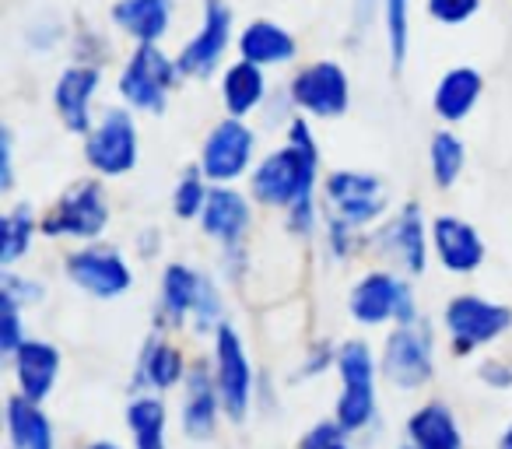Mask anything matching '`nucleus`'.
I'll use <instances>...</instances> for the list:
<instances>
[{
    "instance_id": "f257e3e1",
    "label": "nucleus",
    "mask_w": 512,
    "mask_h": 449,
    "mask_svg": "<svg viewBox=\"0 0 512 449\" xmlns=\"http://www.w3.org/2000/svg\"><path fill=\"white\" fill-rule=\"evenodd\" d=\"M316 183H320V148H302V144L285 141L253 165L249 197L264 207L288 211L295 200L316 197Z\"/></svg>"
},
{
    "instance_id": "f03ea898",
    "label": "nucleus",
    "mask_w": 512,
    "mask_h": 449,
    "mask_svg": "<svg viewBox=\"0 0 512 449\" xmlns=\"http://www.w3.org/2000/svg\"><path fill=\"white\" fill-rule=\"evenodd\" d=\"M113 207L102 186V176L74 179L39 218V229L46 239H74V243H99L106 236Z\"/></svg>"
},
{
    "instance_id": "7ed1b4c3",
    "label": "nucleus",
    "mask_w": 512,
    "mask_h": 449,
    "mask_svg": "<svg viewBox=\"0 0 512 449\" xmlns=\"http://www.w3.org/2000/svg\"><path fill=\"white\" fill-rule=\"evenodd\" d=\"M179 81L183 74H179L176 57H169L158 43H144L134 46V53L123 60L116 92H120L123 106H130L134 113L162 116Z\"/></svg>"
},
{
    "instance_id": "20e7f679",
    "label": "nucleus",
    "mask_w": 512,
    "mask_h": 449,
    "mask_svg": "<svg viewBox=\"0 0 512 449\" xmlns=\"http://www.w3.org/2000/svg\"><path fill=\"white\" fill-rule=\"evenodd\" d=\"M85 162L95 176L123 179L141 162V130H137L134 109L109 106L95 116L92 130L85 134Z\"/></svg>"
},
{
    "instance_id": "39448f33",
    "label": "nucleus",
    "mask_w": 512,
    "mask_h": 449,
    "mask_svg": "<svg viewBox=\"0 0 512 449\" xmlns=\"http://www.w3.org/2000/svg\"><path fill=\"white\" fill-rule=\"evenodd\" d=\"M235 11L228 0H200V29L176 53L179 74L186 81H207L221 71L228 50L235 46Z\"/></svg>"
},
{
    "instance_id": "423d86ee",
    "label": "nucleus",
    "mask_w": 512,
    "mask_h": 449,
    "mask_svg": "<svg viewBox=\"0 0 512 449\" xmlns=\"http://www.w3.org/2000/svg\"><path fill=\"white\" fill-rule=\"evenodd\" d=\"M379 372L397 390H421L435 376V334L428 320L397 323L383 341Z\"/></svg>"
},
{
    "instance_id": "0eeeda50",
    "label": "nucleus",
    "mask_w": 512,
    "mask_h": 449,
    "mask_svg": "<svg viewBox=\"0 0 512 449\" xmlns=\"http://www.w3.org/2000/svg\"><path fill=\"white\" fill-rule=\"evenodd\" d=\"M372 250L407 278L425 274L428 250H432V225L425 221L421 204L407 200L393 214H386L383 225H376V232H372Z\"/></svg>"
},
{
    "instance_id": "6e6552de",
    "label": "nucleus",
    "mask_w": 512,
    "mask_h": 449,
    "mask_svg": "<svg viewBox=\"0 0 512 449\" xmlns=\"http://www.w3.org/2000/svg\"><path fill=\"white\" fill-rule=\"evenodd\" d=\"M407 274L393 271V267H379L355 281L348 295L351 320L362 327H383V323H411L418 320V306H414L411 281Z\"/></svg>"
},
{
    "instance_id": "1a4fd4ad",
    "label": "nucleus",
    "mask_w": 512,
    "mask_h": 449,
    "mask_svg": "<svg viewBox=\"0 0 512 449\" xmlns=\"http://www.w3.org/2000/svg\"><path fill=\"white\" fill-rule=\"evenodd\" d=\"M288 95H292L295 113L309 116V120H337L348 113L351 106V78L348 67L341 60H309L288 81Z\"/></svg>"
},
{
    "instance_id": "9d476101",
    "label": "nucleus",
    "mask_w": 512,
    "mask_h": 449,
    "mask_svg": "<svg viewBox=\"0 0 512 449\" xmlns=\"http://www.w3.org/2000/svg\"><path fill=\"white\" fill-rule=\"evenodd\" d=\"M211 372L214 383L221 393V407H225L228 421H246L249 407L256 397V376H253V362L246 355V344H242L239 330L232 323H221L214 330V351H211Z\"/></svg>"
},
{
    "instance_id": "9b49d317",
    "label": "nucleus",
    "mask_w": 512,
    "mask_h": 449,
    "mask_svg": "<svg viewBox=\"0 0 512 449\" xmlns=\"http://www.w3.org/2000/svg\"><path fill=\"white\" fill-rule=\"evenodd\" d=\"M323 204L327 214H341L358 229H369L390 211V193L376 172L362 169H334L323 176Z\"/></svg>"
},
{
    "instance_id": "f8f14e48",
    "label": "nucleus",
    "mask_w": 512,
    "mask_h": 449,
    "mask_svg": "<svg viewBox=\"0 0 512 449\" xmlns=\"http://www.w3.org/2000/svg\"><path fill=\"white\" fill-rule=\"evenodd\" d=\"M442 323H446L456 355H474L477 348H488L502 334H509L512 309L484 295H456L442 309Z\"/></svg>"
},
{
    "instance_id": "ddd939ff",
    "label": "nucleus",
    "mask_w": 512,
    "mask_h": 449,
    "mask_svg": "<svg viewBox=\"0 0 512 449\" xmlns=\"http://www.w3.org/2000/svg\"><path fill=\"white\" fill-rule=\"evenodd\" d=\"M256 165V130L242 116H221L200 144V169L211 183H239Z\"/></svg>"
},
{
    "instance_id": "4468645a",
    "label": "nucleus",
    "mask_w": 512,
    "mask_h": 449,
    "mask_svg": "<svg viewBox=\"0 0 512 449\" xmlns=\"http://www.w3.org/2000/svg\"><path fill=\"white\" fill-rule=\"evenodd\" d=\"M64 274L78 292L92 299H120L134 288V271L116 246L85 243L81 250L67 253Z\"/></svg>"
},
{
    "instance_id": "2eb2a0df",
    "label": "nucleus",
    "mask_w": 512,
    "mask_h": 449,
    "mask_svg": "<svg viewBox=\"0 0 512 449\" xmlns=\"http://www.w3.org/2000/svg\"><path fill=\"white\" fill-rule=\"evenodd\" d=\"M102 88V67L99 64H85V60H74L53 81V113L64 123L67 134L85 137L95 123V99H99Z\"/></svg>"
},
{
    "instance_id": "dca6fc26",
    "label": "nucleus",
    "mask_w": 512,
    "mask_h": 449,
    "mask_svg": "<svg viewBox=\"0 0 512 449\" xmlns=\"http://www.w3.org/2000/svg\"><path fill=\"white\" fill-rule=\"evenodd\" d=\"M197 225L221 250H235L246 243L249 229H253V204L246 193L235 190V183H214Z\"/></svg>"
},
{
    "instance_id": "f3484780",
    "label": "nucleus",
    "mask_w": 512,
    "mask_h": 449,
    "mask_svg": "<svg viewBox=\"0 0 512 449\" xmlns=\"http://www.w3.org/2000/svg\"><path fill=\"white\" fill-rule=\"evenodd\" d=\"M432 253L449 274H474L484 264V239L460 214H439L432 221Z\"/></svg>"
},
{
    "instance_id": "a211bd4d",
    "label": "nucleus",
    "mask_w": 512,
    "mask_h": 449,
    "mask_svg": "<svg viewBox=\"0 0 512 449\" xmlns=\"http://www.w3.org/2000/svg\"><path fill=\"white\" fill-rule=\"evenodd\" d=\"M221 393L218 383H214V372L211 365L197 362L190 365L183 379V432L186 439H211L218 432V418H221Z\"/></svg>"
},
{
    "instance_id": "6ab92c4d",
    "label": "nucleus",
    "mask_w": 512,
    "mask_h": 449,
    "mask_svg": "<svg viewBox=\"0 0 512 449\" xmlns=\"http://www.w3.org/2000/svg\"><path fill=\"white\" fill-rule=\"evenodd\" d=\"M109 22L134 46L162 43L176 22V0H113Z\"/></svg>"
},
{
    "instance_id": "aec40b11",
    "label": "nucleus",
    "mask_w": 512,
    "mask_h": 449,
    "mask_svg": "<svg viewBox=\"0 0 512 449\" xmlns=\"http://www.w3.org/2000/svg\"><path fill=\"white\" fill-rule=\"evenodd\" d=\"M218 95L221 106H225L228 116H253L267 106L271 99V81H267V67L253 64V60H235L221 71L218 81Z\"/></svg>"
},
{
    "instance_id": "412c9836",
    "label": "nucleus",
    "mask_w": 512,
    "mask_h": 449,
    "mask_svg": "<svg viewBox=\"0 0 512 449\" xmlns=\"http://www.w3.org/2000/svg\"><path fill=\"white\" fill-rule=\"evenodd\" d=\"M235 50L242 60H253L260 67H285L299 57V39L274 18H253L239 29Z\"/></svg>"
},
{
    "instance_id": "4be33fe9",
    "label": "nucleus",
    "mask_w": 512,
    "mask_h": 449,
    "mask_svg": "<svg viewBox=\"0 0 512 449\" xmlns=\"http://www.w3.org/2000/svg\"><path fill=\"white\" fill-rule=\"evenodd\" d=\"M484 95V74L477 67H449L439 81H435V92H432V109L446 127H456L463 123L470 113L477 109Z\"/></svg>"
},
{
    "instance_id": "5701e85b",
    "label": "nucleus",
    "mask_w": 512,
    "mask_h": 449,
    "mask_svg": "<svg viewBox=\"0 0 512 449\" xmlns=\"http://www.w3.org/2000/svg\"><path fill=\"white\" fill-rule=\"evenodd\" d=\"M186 372H190V365H186L183 351L165 337L151 334L148 344L141 348V358H137L134 386H141L137 393H165L183 386Z\"/></svg>"
},
{
    "instance_id": "b1692460",
    "label": "nucleus",
    "mask_w": 512,
    "mask_h": 449,
    "mask_svg": "<svg viewBox=\"0 0 512 449\" xmlns=\"http://www.w3.org/2000/svg\"><path fill=\"white\" fill-rule=\"evenodd\" d=\"M11 369H15V379H18V393H25L29 400L43 404L60 379V351L53 348L50 341H32L29 337V341L15 351V358H11Z\"/></svg>"
},
{
    "instance_id": "393cba45",
    "label": "nucleus",
    "mask_w": 512,
    "mask_h": 449,
    "mask_svg": "<svg viewBox=\"0 0 512 449\" xmlns=\"http://www.w3.org/2000/svg\"><path fill=\"white\" fill-rule=\"evenodd\" d=\"M400 449H463V432L456 425V414L439 400L421 404L407 418Z\"/></svg>"
},
{
    "instance_id": "a878e982",
    "label": "nucleus",
    "mask_w": 512,
    "mask_h": 449,
    "mask_svg": "<svg viewBox=\"0 0 512 449\" xmlns=\"http://www.w3.org/2000/svg\"><path fill=\"white\" fill-rule=\"evenodd\" d=\"M204 274L190 264H169L158 285V327H179L193 316Z\"/></svg>"
},
{
    "instance_id": "bb28decb",
    "label": "nucleus",
    "mask_w": 512,
    "mask_h": 449,
    "mask_svg": "<svg viewBox=\"0 0 512 449\" xmlns=\"http://www.w3.org/2000/svg\"><path fill=\"white\" fill-rule=\"evenodd\" d=\"M4 421H8L11 449H57V435H53V425L39 400L11 393L4 404Z\"/></svg>"
},
{
    "instance_id": "cd10ccee",
    "label": "nucleus",
    "mask_w": 512,
    "mask_h": 449,
    "mask_svg": "<svg viewBox=\"0 0 512 449\" xmlns=\"http://www.w3.org/2000/svg\"><path fill=\"white\" fill-rule=\"evenodd\" d=\"M127 428L134 449H169V411L155 393H134L127 404Z\"/></svg>"
},
{
    "instance_id": "c85d7f7f",
    "label": "nucleus",
    "mask_w": 512,
    "mask_h": 449,
    "mask_svg": "<svg viewBox=\"0 0 512 449\" xmlns=\"http://www.w3.org/2000/svg\"><path fill=\"white\" fill-rule=\"evenodd\" d=\"M39 232L43 229H39L36 211H32V204H25V200L0 214V271H4V267H15L18 260L32 250Z\"/></svg>"
},
{
    "instance_id": "c756f323",
    "label": "nucleus",
    "mask_w": 512,
    "mask_h": 449,
    "mask_svg": "<svg viewBox=\"0 0 512 449\" xmlns=\"http://www.w3.org/2000/svg\"><path fill=\"white\" fill-rule=\"evenodd\" d=\"M428 169H432V183L439 190H453L460 183L463 169H467V148H463L460 134L453 127H442L428 141Z\"/></svg>"
},
{
    "instance_id": "7c9ffc66",
    "label": "nucleus",
    "mask_w": 512,
    "mask_h": 449,
    "mask_svg": "<svg viewBox=\"0 0 512 449\" xmlns=\"http://www.w3.org/2000/svg\"><path fill=\"white\" fill-rule=\"evenodd\" d=\"M383 32H386V53H390V71L404 74L407 53H411V0H383Z\"/></svg>"
},
{
    "instance_id": "2f4dec72",
    "label": "nucleus",
    "mask_w": 512,
    "mask_h": 449,
    "mask_svg": "<svg viewBox=\"0 0 512 449\" xmlns=\"http://www.w3.org/2000/svg\"><path fill=\"white\" fill-rule=\"evenodd\" d=\"M334 418L348 428L351 435L365 432V428L376 421V383H362V386H341L337 393V407Z\"/></svg>"
},
{
    "instance_id": "473e14b6",
    "label": "nucleus",
    "mask_w": 512,
    "mask_h": 449,
    "mask_svg": "<svg viewBox=\"0 0 512 449\" xmlns=\"http://www.w3.org/2000/svg\"><path fill=\"white\" fill-rule=\"evenodd\" d=\"M211 179L204 176V169L197 165H186L183 172H179L176 186H172V214H176L179 221H197L200 211H204L207 204V193H211Z\"/></svg>"
},
{
    "instance_id": "72a5a7b5",
    "label": "nucleus",
    "mask_w": 512,
    "mask_h": 449,
    "mask_svg": "<svg viewBox=\"0 0 512 449\" xmlns=\"http://www.w3.org/2000/svg\"><path fill=\"white\" fill-rule=\"evenodd\" d=\"M334 369H337V376H341V386H362V383H376L379 362L365 341H344L341 348H337Z\"/></svg>"
},
{
    "instance_id": "f704fd0d",
    "label": "nucleus",
    "mask_w": 512,
    "mask_h": 449,
    "mask_svg": "<svg viewBox=\"0 0 512 449\" xmlns=\"http://www.w3.org/2000/svg\"><path fill=\"white\" fill-rule=\"evenodd\" d=\"M25 306H18L15 299L8 295H0V355L15 358V351L29 341V330H25V316H22Z\"/></svg>"
},
{
    "instance_id": "c9c22d12",
    "label": "nucleus",
    "mask_w": 512,
    "mask_h": 449,
    "mask_svg": "<svg viewBox=\"0 0 512 449\" xmlns=\"http://www.w3.org/2000/svg\"><path fill=\"white\" fill-rule=\"evenodd\" d=\"M190 323L197 327V334H214V330L225 323V302H221V292L211 278L204 274L200 281V295H197V306H193Z\"/></svg>"
},
{
    "instance_id": "e433bc0d",
    "label": "nucleus",
    "mask_w": 512,
    "mask_h": 449,
    "mask_svg": "<svg viewBox=\"0 0 512 449\" xmlns=\"http://www.w3.org/2000/svg\"><path fill=\"white\" fill-rule=\"evenodd\" d=\"M425 11L435 25L442 29H460L470 18H477L481 11V0H425Z\"/></svg>"
},
{
    "instance_id": "4c0bfd02",
    "label": "nucleus",
    "mask_w": 512,
    "mask_h": 449,
    "mask_svg": "<svg viewBox=\"0 0 512 449\" xmlns=\"http://www.w3.org/2000/svg\"><path fill=\"white\" fill-rule=\"evenodd\" d=\"M358 225H351L348 218H341V214H327V221H323V236H327V250L334 253V260H348L355 257L358 250Z\"/></svg>"
},
{
    "instance_id": "58836bf2",
    "label": "nucleus",
    "mask_w": 512,
    "mask_h": 449,
    "mask_svg": "<svg viewBox=\"0 0 512 449\" xmlns=\"http://www.w3.org/2000/svg\"><path fill=\"white\" fill-rule=\"evenodd\" d=\"M348 439H351L348 428L337 418H327V421H316V425L302 435L299 449H348Z\"/></svg>"
},
{
    "instance_id": "ea45409f",
    "label": "nucleus",
    "mask_w": 512,
    "mask_h": 449,
    "mask_svg": "<svg viewBox=\"0 0 512 449\" xmlns=\"http://www.w3.org/2000/svg\"><path fill=\"white\" fill-rule=\"evenodd\" d=\"M0 295H8V299H15L18 306H36V302H43V285L32 278H22V274H15L11 267H4V274H0Z\"/></svg>"
},
{
    "instance_id": "a19ab883",
    "label": "nucleus",
    "mask_w": 512,
    "mask_h": 449,
    "mask_svg": "<svg viewBox=\"0 0 512 449\" xmlns=\"http://www.w3.org/2000/svg\"><path fill=\"white\" fill-rule=\"evenodd\" d=\"M285 225L292 236H313L316 225H320V204H316V197H302L295 200L292 207L285 211Z\"/></svg>"
},
{
    "instance_id": "79ce46f5",
    "label": "nucleus",
    "mask_w": 512,
    "mask_h": 449,
    "mask_svg": "<svg viewBox=\"0 0 512 449\" xmlns=\"http://www.w3.org/2000/svg\"><path fill=\"white\" fill-rule=\"evenodd\" d=\"M15 190V134L11 127L0 130V193Z\"/></svg>"
},
{
    "instance_id": "37998d69",
    "label": "nucleus",
    "mask_w": 512,
    "mask_h": 449,
    "mask_svg": "<svg viewBox=\"0 0 512 449\" xmlns=\"http://www.w3.org/2000/svg\"><path fill=\"white\" fill-rule=\"evenodd\" d=\"M379 11H383V0H351V32H355V39L372 29Z\"/></svg>"
},
{
    "instance_id": "c03bdc74",
    "label": "nucleus",
    "mask_w": 512,
    "mask_h": 449,
    "mask_svg": "<svg viewBox=\"0 0 512 449\" xmlns=\"http://www.w3.org/2000/svg\"><path fill=\"white\" fill-rule=\"evenodd\" d=\"M477 376H481V383L491 386V390H509V386H512V362H498V358H488V362H481Z\"/></svg>"
},
{
    "instance_id": "a18cd8bd",
    "label": "nucleus",
    "mask_w": 512,
    "mask_h": 449,
    "mask_svg": "<svg viewBox=\"0 0 512 449\" xmlns=\"http://www.w3.org/2000/svg\"><path fill=\"white\" fill-rule=\"evenodd\" d=\"M337 365V348H330V344H316L313 355L306 358V365H302V376H320V372L334 369Z\"/></svg>"
},
{
    "instance_id": "49530a36",
    "label": "nucleus",
    "mask_w": 512,
    "mask_h": 449,
    "mask_svg": "<svg viewBox=\"0 0 512 449\" xmlns=\"http://www.w3.org/2000/svg\"><path fill=\"white\" fill-rule=\"evenodd\" d=\"M155 243H158L155 232H148V236H137V246H144V250H148V257H155Z\"/></svg>"
},
{
    "instance_id": "de8ad7c7",
    "label": "nucleus",
    "mask_w": 512,
    "mask_h": 449,
    "mask_svg": "<svg viewBox=\"0 0 512 449\" xmlns=\"http://www.w3.org/2000/svg\"><path fill=\"white\" fill-rule=\"evenodd\" d=\"M498 449H512V425L505 428L502 435H498Z\"/></svg>"
},
{
    "instance_id": "09e8293b",
    "label": "nucleus",
    "mask_w": 512,
    "mask_h": 449,
    "mask_svg": "<svg viewBox=\"0 0 512 449\" xmlns=\"http://www.w3.org/2000/svg\"><path fill=\"white\" fill-rule=\"evenodd\" d=\"M88 449H123V446H116V442H106V439H102V442H92Z\"/></svg>"
},
{
    "instance_id": "8fccbe9b",
    "label": "nucleus",
    "mask_w": 512,
    "mask_h": 449,
    "mask_svg": "<svg viewBox=\"0 0 512 449\" xmlns=\"http://www.w3.org/2000/svg\"><path fill=\"white\" fill-rule=\"evenodd\" d=\"M348 449H351V446H348Z\"/></svg>"
}]
</instances>
